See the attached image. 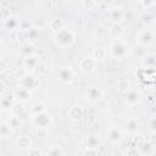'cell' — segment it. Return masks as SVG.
I'll return each instance as SVG.
<instances>
[{"mask_svg":"<svg viewBox=\"0 0 156 156\" xmlns=\"http://www.w3.org/2000/svg\"><path fill=\"white\" fill-rule=\"evenodd\" d=\"M76 38H77L76 33L72 29H69L68 27H66V28H63L60 32L54 34L55 43L60 48H69V46H72L76 43Z\"/></svg>","mask_w":156,"mask_h":156,"instance_id":"6da1fadb","label":"cell"},{"mask_svg":"<svg viewBox=\"0 0 156 156\" xmlns=\"http://www.w3.org/2000/svg\"><path fill=\"white\" fill-rule=\"evenodd\" d=\"M108 54L116 60H123L129 54V46L123 39H113L108 48Z\"/></svg>","mask_w":156,"mask_h":156,"instance_id":"7a4b0ae2","label":"cell"},{"mask_svg":"<svg viewBox=\"0 0 156 156\" xmlns=\"http://www.w3.org/2000/svg\"><path fill=\"white\" fill-rule=\"evenodd\" d=\"M32 122L39 129H48V128H50L52 126L54 118H52V115L50 112L45 111V112H41V113L32 116Z\"/></svg>","mask_w":156,"mask_h":156,"instance_id":"3957f363","label":"cell"},{"mask_svg":"<svg viewBox=\"0 0 156 156\" xmlns=\"http://www.w3.org/2000/svg\"><path fill=\"white\" fill-rule=\"evenodd\" d=\"M123 100L127 105H130V106H135L141 102L143 100V94L138 90V89H134V88H128L124 90L123 93Z\"/></svg>","mask_w":156,"mask_h":156,"instance_id":"277c9868","label":"cell"},{"mask_svg":"<svg viewBox=\"0 0 156 156\" xmlns=\"http://www.w3.org/2000/svg\"><path fill=\"white\" fill-rule=\"evenodd\" d=\"M74 77H76V71H74L71 66L65 65V66L58 67V69H57V79H58L61 83H63V84H69V83L73 82Z\"/></svg>","mask_w":156,"mask_h":156,"instance_id":"5b68a950","label":"cell"},{"mask_svg":"<svg viewBox=\"0 0 156 156\" xmlns=\"http://www.w3.org/2000/svg\"><path fill=\"white\" fill-rule=\"evenodd\" d=\"M21 87H23L24 89H27L28 91H33L39 87V79L33 74V73H26L21 79H20V84Z\"/></svg>","mask_w":156,"mask_h":156,"instance_id":"8992f818","label":"cell"},{"mask_svg":"<svg viewBox=\"0 0 156 156\" xmlns=\"http://www.w3.org/2000/svg\"><path fill=\"white\" fill-rule=\"evenodd\" d=\"M136 39H138V43L141 46L146 48V46L151 45L155 41V33L151 29H143V30L139 32Z\"/></svg>","mask_w":156,"mask_h":156,"instance_id":"52a82bcc","label":"cell"},{"mask_svg":"<svg viewBox=\"0 0 156 156\" xmlns=\"http://www.w3.org/2000/svg\"><path fill=\"white\" fill-rule=\"evenodd\" d=\"M106 136L112 144H121L124 139V134L118 127H110L106 130Z\"/></svg>","mask_w":156,"mask_h":156,"instance_id":"ba28073f","label":"cell"},{"mask_svg":"<svg viewBox=\"0 0 156 156\" xmlns=\"http://www.w3.org/2000/svg\"><path fill=\"white\" fill-rule=\"evenodd\" d=\"M96 65H98V61L93 57V56H87L84 58L80 60L79 62V69L84 73H91L95 71L96 68Z\"/></svg>","mask_w":156,"mask_h":156,"instance_id":"9c48e42d","label":"cell"},{"mask_svg":"<svg viewBox=\"0 0 156 156\" xmlns=\"http://www.w3.org/2000/svg\"><path fill=\"white\" fill-rule=\"evenodd\" d=\"M16 96L13 93H2L1 94V99H0V106L2 111L6 110H11L13 107V105L16 104Z\"/></svg>","mask_w":156,"mask_h":156,"instance_id":"30bf717a","label":"cell"},{"mask_svg":"<svg viewBox=\"0 0 156 156\" xmlns=\"http://www.w3.org/2000/svg\"><path fill=\"white\" fill-rule=\"evenodd\" d=\"M104 91L99 87H89L85 91V98L90 102H98L102 99Z\"/></svg>","mask_w":156,"mask_h":156,"instance_id":"8fae6325","label":"cell"},{"mask_svg":"<svg viewBox=\"0 0 156 156\" xmlns=\"http://www.w3.org/2000/svg\"><path fill=\"white\" fill-rule=\"evenodd\" d=\"M123 16H124V12H123L122 7H119V6H113L107 12V17L112 22V24L121 23V21L123 20Z\"/></svg>","mask_w":156,"mask_h":156,"instance_id":"7c38bea8","label":"cell"},{"mask_svg":"<svg viewBox=\"0 0 156 156\" xmlns=\"http://www.w3.org/2000/svg\"><path fill=\"white\" fill-rule=\"evenodd\" d=\"M10 111H11V115H12L13 117L20 118L21 121H26V119L28 118V116L30 115V112L27 111V110L23 107L22 102H16V104L13 105V107H12Z\"/></svg>","mask_w":156,"mask_h":156,"instance_id":"4fadbf2b","label":"cell"},{"mask_svg":"<svg viewBox=\"0 0 156 156\" xmlns=\"http://www.w3.org/2000/svg\"><path fill=\"white\" fill-rule=\"evenodd\" d=\"M39 65V58L33 55V56H29V57H24L23 58V62H22V67L24 71H27V73H32Z\"/></svg>","mask_w":156,"mask_h":156,"instance_id":"5bb4252c","label":"cell"},{"mask_svg":"<svg viewBox=\"0 0 156 156\" xmlns=\"http://www.w3.org/2000/svg\"><path fill=\"white\" fill-rule=\"evenodd\" d=\"M84 116V108L79 104H74L68 108V117L72 121H80Z\"/></svg>","mask_w":156,"mask_h":156,"instance_id":"9a60e30c","label":"cell"},{"mask_svg":"<svg viewBox=\"0 0 156 156\" xmlns=\"http://www.w3.org/2000/svg\"><path fill=\"white\" fill-rule=\"evenodd\" d=\"M2 26H4L6 29H9V30H16V29H18V28L21 27V18L17 17L16 15H11V16L2 23ZM20 29H21V28H20Z\"/></svg>","mask_w":156,"mask_h":156,"instance_id":"2e32d148","label":"cell"},{"mask_svg":"<svg viewBox=\"0 0 156 156\" xmlns=\"http://www.w3.org/2000/svg\"><path fill=\"white\" fill-rule=\"evenodd\" d=\"M138 150H139V152L141 154V155H145V156H151V155H154L155 154V151H156V147H155V145L152 144V143H150V141H141L139 145H138Z\"/></svg>","mask_w":156,"mask_h":156,"instance_id":"e0dca14e","label":"cell"},{"mask_svg":"<svg viewBox=\"0 0 156 156\" xmlns=\"http://www.w3.org/2000/svg\"><path fill=\"white\" fill-rule=\"evenodd\" d=\"M100 146V139L96 134H89L85 138V149L88 150H98Z\"/></svg>","mask_w":156,"mask_h":156,"instance_id":"ac0fdd59","label":"cell"},{"mask_svg":"<svg viewBox=\"0 0 156 156\" xmlns=\"http://www.w3.org/2000/svg\"><path fill=\"white\" fill-rule=\"evenodd\" d=\"M34 45H33V43H30V41H24V43H22L21 44V46H20V54L22 55V57L24 58V57H29V56H33L34 55Z\"/></svg>","mask_w":156,"mask_h":156,"instance_id":"d6986e66","label":"cell"},{"mask_svg":"<svg viewBox=\"0 0 156 156\" xmlns=\"http://www.w3.org/2000/svg\"><path fill=\"white\" fill-rule=\"evenodd\" d=\"M13 94H15L16 99L20 100V102H24V101L29 100V98H30V91H28L27 89H24V88L21 87V85H18V87L15 89Z\"/></svg>","mask_w":156,"mask_h":156,"instance_id":"ffe728a7","label":"cell"},{"mask_svg":"<svg viewBox=\"0 0 156 156\" xmlns=\"http://www.w3.org/2000/svg\"><path fill=\"white\" fill-rule=\"evenodd\" d=\"M16 145L20 150H29L32 147V141L29 139V136L27 135H20L16 139Z\"/></svg>","mask_w":156,"mask_h":156,"instance_id":"44dd1931","label":"cell"},{"mask_svg":"<svg viewBox=\"0 0 156 156\" xmlns=\"http://www.w3.org/2000/svg\"><path fill=\"white\" fill-rule=\"evenodd\" d=\"M143 66L145 68H155L156 67V54L147 52L143 58H141Z\"/></svg>","mask_w":156,"mask_h":156,"instance_id":"7402d4cb","label":"cell"},{"mask_svg":"<svg viewBox=\"0 0 156 156\" xmlns=\"http://www.w3.org/2000/svg\"><path fill=\"white\" fill-rule=\"evenodd\" d=\"M39 35H40V28H38V27H28L26 29V39H27V41L32 43V41L37 40L39 38Z\"/></svg>","mask_w":156,"mask_h":156,"instance_id":"603a6c76","label":"cell"},{"mask_svg":"<svg viewBox=\"0 0 156 156\" xmlns=\"http://www.w3.org/2000/svg\"><path fill=\"white\" fill-rule=\"evenodd\" d=\"M49 27H50V29H51L54 33H57V32H60L61 29L66 28V23H65V21L61 20V18H54V20L50 21Z\"/></svg>","mask_w":156,"mask_h":156,"instance_id":"cb8c5ba5","label":"cell"},{"mask_svg":"<svg viewBox=\"0 0 156 156\" xmlns=\"http://www.w3.org/2000/svg\"><path fill=\"white\" fill-rule=\"evenodd\" d=\"M108 33H110V35H111L113 39H122L121 37L123 35L124 29H123V27L121 26V23H118V24H112L111 28L108 29Z\"/></svg>","mask_w":156,"mask_h":156,"instance_id":"d4e9b609","label":"cell"},{"mask_svg":"<svg viewBox=\"0 0 156 156\" xmlns=\"http://www.w3.org/2000/svg\"><path fill=\"white\" fill-rule=\"evenodd\" d=\"M45 111H46V105H45L43 101H37V102H34V104L30 106V108H29V112H30L32 116L38 115V113H41V112H45Z\"/></svg>","mask_w":156,"mask_h":156,"instance_id":"484cf974","label":"cell"},{"mask_svg":"<svg viewBox=\"0 0 156 156\" xmlns=\"http://www.w3.org/2000/svg\"><path fill=\"white\" fill-rule=\"evenodd\" d=\"M124 128H126V130H127L128 133L134 134V133H136L138 129H139V123H138L136 119H134V118H129V119L126 122Z\"/></svg>","mask_w":156,"mask_h":156,"instance_id":"4316f807","label":"cell"},{"mask_svg":"<svg viewBox=\"0 0 156 156\" xmlns=\"http://www.w3.org/2000/svg\"><path fill=\"white\" fill-rule=\"evenodd\" d=\"M107 54H108V51H107L105 48L99 46V48L94 49V51H93L91 56H93V57H94L96 61H101V60H105V58H106Z\"/></svg>","mask_w":156,"mask_h":156,"instance_id":"83f0119b","label":"cell"},{"mask_svg":"<svg viewBox=\"0 0 156 156\" xmlns=\"http://www.w3.org/2000/svg\"><path fill=\"white\" fill-rule=\"evenodd\" d=\"M11 134H12V127H11V124L9 122H6V121H2L0 123V135H1V138H7Z\"/></svg>","mask_w":156,"mask_h":156,"instance_id":"f1b7e54d","label":"cell"},{"mask_svg":"<svg viewBox=\"0 0 156 156\" xmlns=\"http://www.w3.org/2000/svg\"><path fill=\"white\" fill-rule=\"evenodd\" d=\"M46 156H65V151L61 146L58 145H52L48 149Z\"/></svg>","mask_w":156,"mask_h":156,"instance_id":"f546056e","label":"cell"},{"mask_svg":"<svg viewBox=\"0 0 156 156\" xmlns=\"http://www.w3.org/2000/svg\"><path fill=\"white\" fill-rule=\"evenodd\" d=\"M6 5H7V2H1V4H0V20H1L2 23L11 16L10 9H9Z\"/></svg>","mask_w":156,"mask_h":156,"instance_id":"4dcf8cb0","label":"cell"},{"mask_svg":"<svg viewBox=\"0 0 156 156\" xmlns=\"http://www.w3.org/2000/svg\"><path fill=\"white\" fill-rule=\"evenodd\" d=\"M140 20H141V23L149 26V24L154 23V21H155V15H154L152 12H150V11H145V12L141 13Z\"/></svg>","mask_w":156,"mask_h":156,"instance_id":"1f68e13d","label":"cell"},{"mask_svg":"<svg viewBox=\"0 0 156 156\" xmlns=\"http://www.w3.org/2000/svg\"><path fill=\"white\" fill-rule=\"evenodd\" d=\"M80 6L84 10H91L95 6H98V2L96 1H91V0H84V1H80Z\"/></svg>","mask_w":156,"mask_h":156,"instance_id":"d6a6232c","label":"cell"},{"mask_svg":"<svg viewBox=\"0 0 156 156\" xmlns=\"http://www.w3.org/2000/svg\"><path fill=\"white\" fill-rule=\"evenodd\" d=\"M147 128L151 133H155L156 134V116H152L149 118V122H147Z\"/></svg>","mask_w":156,"mask_h":156,"instance_id":"836d02e7","label":"cell"},{"mask_svg":"<svg viewBox=\"0 0 156 156\" xmlns=\"http://www.w3.org/2000/svg\"><path fill=\"white\" fill-rule=\"evenodd\" d=\"M124 155H126V156H141V154L139 152L138 147H135V146L128 147V149L126 150V154H124Z\"/></svg>","mask_w":156,"mask_h":156,"instance_id":"e575fe53","label":"cell"},{"mask_svg":"<svg viewBox=\"0 0 156 156\" xmlns=\"http://www.w3.org/2000/svg\"><path fill=\"white\" fill-rule=\"evenodd\" d=\"M28 156H41V151L37 147H30L29 152H28Z\"/></svg>","mask_w":156,"mask_h":156,"instance_id":"d590c367","label":"cell"},{"mask_svg":"<svg viewBox=\"0 0 156 156\" xmlns=\"http://www.w3.org/2000/svg\"><path fill=\"white\" fill-rule=\"evenodd\" d=\"M84 156H98V150H88L87 149Z\"/></svg>","mask_w":156,"mask_h":156,"instance_id":"8d00e7d4","label":"cell"},{"mask_svg":"<svg viewBox=\"0 0 156 156\" xmlns=\"http://www.w3.org/2000/svg\"><path fill=\"white\" fill-rule=\"evenodd\" d=\"M2 156H5V155H2Z\"/></svg>","mask_w":156,"mask_h":156,"instance_id":"74e56055","label":"cell"}]
</instances>
